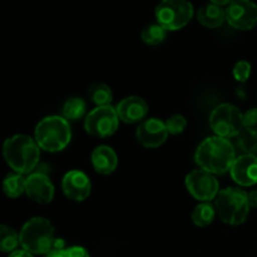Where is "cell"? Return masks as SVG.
<instances>
[{
	"label": "cell",
	"instance_id": "obj_12",
	"mask_svg": "<svg viewBox=\"0 0 257 257\" xmlns=\"http://www.w3.org/2000/svg\"><path fill=\"white\" fill-rule=\"evenodd\" d=\"M62 190L69 200L82 202L87 200L92 191V185L84 172L78 170L69 171L62 180Z\"/></svg>",
	"mask_w": 257,
	"mask_h": 257
},
{
	"label": "cell",
	"instance_id": "obj_9",
	"mask_svg": "<svg viewBox=\"0 0 257 257\" xmlns=\"http://www.w3.org/2000/svg\"><path fill=\"white\" fill-rule=\"evenodd\" d=\"M186 187L191 196L201 202L216 200L220 192L217 178L205 170H195L188 173L186 177Z\"/></svg>",
	"mask_w": 257,
	"mask_h": 257
},
{
	"label": "cell",
	"instance_id": "obj_14",
	"mask_svg": "<svg viewBox=\"0 0 257 257\" xmlns=\"http://www.w3.org/2000/svg\"><path fill=\"white\" fill-rule=\"evenodd\" d=\"M231 177L237 185L250 187L257 183V156L241 155L230 170Z\"/></svg>",
	"mask_w": 257,
	"mask_h": 257
},
{
	"label": "cell",
	"instance_id": "obj_6",
	"mask_svg": "<svg viewBox=\"0 0 257 257\" xmlns=\"http://www.w3.org/2000/svg\"><path fill=\"white\" fill-rule=\"evenodd\" d=\"M210 125L218 137H237L245 130L243 114L236 105L223 103L212 110L210 115Z\"/></svg>",
	"mask_w": 257,
	"mask_h": 257
},
{
	"label": "cell",
	"instance_id": "obj_4",
	"mask_svg": "<svg viewBox=\"0 0 257 257\" xmlns=\"http://www.w3.org/2000/svg\"><path fill=\"white\" fill-rule=\"evenodd\" d=\"M72 131L68 120L60 115H50L38 123L35 141L47 152H59L69 145Z\"/></svg>",
	"mask_w": 257,
	"mask_h": 257
},
{
	"label": "cell",
	"instance_id": "obj_10",
	"mask_svg": "<svg viewBox=\"0 0 257 257\" xmlns=\"http://www.w3.org/2000/svg\"><path fill=\"white\" fill-rule=\"evenodd\" d=\"M226 20L237 30H251L257 25V4L252 0H232L226 8Z\"/></svg>",
	"mask_w": 257,
	"mask_h": 257
},
{
	"label": "cell",
	"instance_id": "obj_8",
	"mask_svg": "<svg viewBox=\"0 0 257 257\" xmlns=\"http://www.w3.org/2000/svg\"><path fill=\"white\" fill-rule=\"evenodd\" d=\"M119 117L112 105L97 107L88 113L84 120V130L88 135L105 138L114 135L119 124Z\"/></svg>",
	"mask_w": 257,
	"mask_h": 257
},
{
	"label": "cell",
	"instance_id": "obj_16",
	"mask_svg": "<svg viewBox=\"0 0 257 257\" xmlns=\"http://www.w3.org/2000/svg\"><path fill=\"white\" fill-rule=\"evenodd\" d=\"M92 165L100 175H110L118 166V157L109 146H98L92 153Z\"/></svg>",
	"mask_w": 257,
	"mask_h": 257
},
{
	"label": "cell",
	"instance_id": "obj_5",
	"mask_svg": "<svg viewBox=\"0 0 257 257\" xmlns=\"http://www.w3.org/2000/svg\"><path fill=\"white\" fill-rule=\"evenodd\" d=\"M215 208L222 222L231 226H238L247 220L251 207L245 191L241 188L228 187L218 192L215 200Z\"/></svg>",
	"mask_w": 257,
	"mask_h": 257
},
{
	"label": "cell",
	"instance_id": "obj_7",
	"mask_svg": "<svg viewBox=\"0 0 257 257\" xmlns=\"http://www.w3.org/2000/svg\"><path fill=\"white\" fill-rule=\"evenodd\" d=\"M193 17V7L188 0H162L156 8V19L166 30L185 28Z\"/></svg>",
	"mask_w": 257,
	"mask_h": 257
},
{
	"label": "cell",
	"instance_id": "obj_1",
	"mask_svg": "<svg viewBox=\"0 0 257 257\" xmlns=\"http://www.w3.org/2000/svg\"><path fill=\"white\" fill-rule=\"evenodd\" d=\"M235 146L227 138L208 137L197 147L195 161L201 170L212 175H221L231 170L236 160Z\"/></svg>",
	"mask_w": 257,
	"mask_h": 257
},
{
	"label": "cell",
	"instance_id": "obj_11",
	"mask_svg": "<svg viewBox=\"0 0 257 257\" xmlns=\"http://www.w3.org/2000/svg\"><path fill=\"white\" fill-rule=\"evenodd\" d=\"M168 131L166 123L158 118H150L146 119L138 125L137 140L143 147L146 148H157L166 142L168 137Z\"/></svg>",
	"mask_w": 257,
	"mask_h": 257
},
{
	"label": "cell",
	"instance_id": "obj_13",
	"mask_svg": "<svg viewBox=\"0 0 257 257\" xmlns=\"http://www.w3.org/2000/svg\"><path fill=\"white\" fill-rule=\"evenodd\" d=\"M25 193L28 197H30V200L42 205H47L52 202L54 197V186L44 173H30L25 180Z\"/></svg>",
	"mask_w": 257,
	"mask_h": 257
},
{
	"label": "cell",
	"instance_id": "obj_30",
	"mask_svg": "<svg viewBox=\"0 0 257 257\" xmlns=\"http://www.w3.org/2000/svg\"><path fill=\"white\" fill-rule=\"evenodd\" d=\"M248 203H250V207L257 208V190L251 191V192L247 193Z\"/></svg>",
	"mask_w": 257,
	"mask_h": 257
},
{
	"label": "cell",
	"instance_id": "obj_31",
	"mask_svg": "<svg viewBox=\"0 0 257 257\" xmlns=\"http://www.w3.org/2000/svg\"><path fill=\"white\" fill-rule=\"evenodd\" d=\"M9 257H34V256H33V253L28 252V251L25 250H15L14 252L10 253Z\"/></svg>",
	"mask_w": 257,
	"mask_h": 257
},
{
	"label": "cell",
	"instance_id": "obj_15",
	"mask_svg": "<svg viewBox=\"0 0 257 257\" xmlns=\"http://www.w3.org/2000/svg\"><path fill=\"white\" fill-rule=\"evenodd\" d=\"M118 117L124 123L141 122L148 113V105L146 100L141 97L131 95L120 100L115 107Z\"/></svg>",
	"mask_w": 257,
	"mask_h": 257
},
{
	"label": "cell",
	"instance_id": "obj_19",
	"mask_svg": "<svg viewBox=\"0 0 257 257\" xmlns=\"http://www.w3.org/2000/svg\"><path fill=\"white\" fill-rule=\"evenodd\" d=\"M25 180L20 173L8 175L3 182V191L9 198H17L25 192Z\"/></svg>",
	"mask_w": 257,
	"mask_h": 257
},
{
	"label": "cell",
	"instance_id": "obj_23",
	"mask_svg": "<svg viewBox=\"0 0 257 257\" xmlns=\"http://www.w3.org/2000/svg\"><path fill=\"white\" fill-rule=\"evenodd\" d=\"M166 37H167V30L158 23L147 25L141 33V39L148 45L161 44L166 39Z\"/></svg>",
	"mask_w": 257,
	"mask_h": 257
},
{
	"label": "cell",
	"instance_id": "obj_17",
	"mask_svg": "<svg viewBox=\"0 0 257 257\" xmlns=\"http://www.w3.org/2000/svg\"><path fill=\"white\" fill-rule=\"evenodd\" d=\"M197 19L201 23V25L210 29L221 27L226 20V10L222 9V7L216 4H207L201 8L197 12Z\"/></svg>",
	"mask_w": 257,
	"mask_h": 257
},
{
	"label": "cell",
	"instance_id": "obj_3",
	"mask_svg": "<svg viewBox=\"0 0 257 257\" xmlns=\"http://www.w3.org/2000/svg\"><path fill=\"white\" fill-rule=\"evenodd\" d=\"M23 250L33 255H47L55 242L54 227L44 217H33L23 226L19 233Z\"/></svg>",
	"mask_w": 257,
	"mask_h": 257
},
{
	"label": "cell",
	"instance_id": "obj_27",
	"mask_svg": "<svg viewBox=\"0 0 257 257\" xmlns=\"http://www.w3.org/2000/svg\"><path fill=\"white\" fill-rule=\"evenodd\" d=\"M243 127L250 132L257 133V108L248 109L243 114Z\"/></svg>",
	"mask_w": 257,
	"mask_h": 257
},
{
	"label": "cell",
	"instance_id": "obj_2",
	"mask_svg": "<svg viewBox=\"0 0 257 257\" xmlns=\"http://www.w3.org/2000/svg\"><path fill=\"white\" fill-rule=\"evenodd\" d=\"M37 141L25 135L8 138L3 146V155L12 170L17 173H30L39 163L40 151Z\"/></svg>",
	"mask_w": 257,
	"mask_h": 257
},
{
	"label": "cell",
	"instance_id": "obj_28",
	"mask_svg": "<svg viewBox=\"0 0 257 257\" xmlns=\"http://www.w3.org/2000/svg\"><path fill=\"white\" fill-rule=\"evenodd\" d=\"M65 251H67V257H90L89 252L82 246H72Z\"/></svg>",
	"mask_w": 257,
	"mask_h": 257
},
{
	"label": "cell",
	"instance_id": "obj_18",
	"mask_svg": "<svg viewBox=\"0 0 257 257\" xmlns=\"http://www.w3.org/2000/svg\"><path fill=\"white\" fill-rule=\"evenodd\" d=\"M216 213L217 212H216L215 206L211 205L210 202H202L196 206L193 210L192 221L198 227H206L213 222Z\"/></svg>",
	"mask_w": 257,
	"mask_h": 257
},
{
	"label": "cell",
	"instance_id": "obj_22",
	"mask_svg": "<svg viewBox=\"0 0 257 257\" xmlns=\"http://www.w3.org/2000/svg\"><path fill=\"white\" fill-rule=\"evenodd\" d=\"M20 243L19 235L7 225L0 226V250L3 252H14Z\"/></svg>",
	"mask_w": 257,
	"mask_h": 257
},
{
	"label": "cell",
	"instance_id": "obj_26",
	"mask_svg": "<svg viewBox=\"0 0 257 257\" xmlns=\"http://www.w3.org/2000/svg\"><path fill=\"white\" fill-rule=\"evenodd\" d=\"M232 73L233 77H235V79L237 82H247V79L251 75V64L247 60H240V62H237L235 64Z\"/></svg>",
	"mask_w": 257,
	"mask_h": 257
},
{
	"label": "cell",
	"instance_id": "obj_24",
	"mask_svg": "<svg viewBox=\"0 0 257 257\" xmlns=\"http://www.w3.org/2000/svg\"><path fill=\"white\" fill-rule=\"evenodd\" d=\"M85 109H87V104L84 100L75 97L69 98L63 105V115L67 120H77L84 115Z\"/></svg>",
	"mask_w": 257,
	"mask_h": 257
},
{
	"label": "cell",
	"instance_id": "obj_20",
	"mask_svg": "<svg viewBox=\"0 0 257 257\" xmlns=\"http://www.w3.org/2000/svg\"><path fill=\"white\" fill-rule=\"evenodd\" d=\"M89 97L92 102L98 107H104V105H110L113 93L112 89L104 83H95V84L90 85Z\"/></svg>",
	"mask_w": 257,
	"mask_h": 257
},
{
	"label": "cell",
	"instance_id": "obj_29",
	"mask_svg": "<svg viewBox=\"0 0 257 257\" xmlns=\"http://www.w3.org/2000/svg\"><path fill=\"white\" fill-rule=\"evenodd\" d=\"M67 248H52L45 257H67Z\"/></svg>",
	"mask_w": 257,
	"mask_h": 257
},
{
	"label": "cell",
	"instance_id": "obj_25",
	"mask_svg": "<svg viewBox=\"0 0 257 257\" xmlns=\"http://www.w3.org/2000/svg\"><path fill=\"white\" fill-rule=\"evenodd\" d=\"M165 123L166 127H167L168 133L173 136L181 135V133L186 130V127H187V120H186V118L181 114L171 115Z\"/></svg>",
	"mask_w": 257,
	"mask_h": 257
},
{
	"label": "cell",
	"instance_id": "obj_21",
	"mask_svg": "<svg viewBox=\"0 0 257 257\" xmlns=\"http://www.w3.org/2000/svg\"><path fill=\"white\" fill-rule=\"evenodd\" d=\"M236 148L242 152V155H257V133L243 130L236 137Z\"/></svg>",
	"mask_w": 257,
	"mask_h": 257
},
{
	"label": "cell",
	"instance_id": "obj_32",
	"mask_svg": "<svg viewBox=\"0 0 257 257\" xmlns=\"http://www.w3.org/2000/svg\"><path fill=\"white\" fill-rule=\"evenodd\" d=\"M212 4H216V5H220V7H222V5H226V4H230L232 0H210Z\"/></svg>",
	"mask_w": 257,
	"mask_h": 257
}]
</instances>
